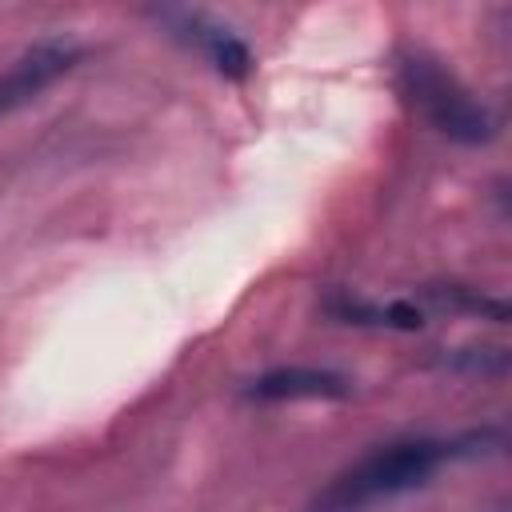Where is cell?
Segmentation results:
<instances>
[{"label":"cell","instance_id":"6da1fadb","mask_svg":"<svg viewBox=\"0 0 512 512\" xmlns=\"http://www.w3.org/2000/svg\"><path fill=\"white\" fill-rule=\"evenodd\" d=\"M444 456H452V444H444V440L384 444V448L360 456L340 476H332L312 496V512H368L380 500H392L400 492L420 488L444 464Z\"/></svg>","mask_w":512,"mask_h":512},{"label":"cell","instance_id":"8992f818","mask_svg":"<svg viewBox=\"0 0 512 512\" xmlns=\"http://www.w3.org/2000/svg\"><path fill=\"white\" fill-rule=\"evenodd\" d=\"M424 296L436 304V308H448V312H472V316H488L496 324L508 320V304L496 300V296H484L480 288H468V284H428Z\"/></svg>","mask_w":512,"mask_h":512},{"label":"cell","instance_id":"52a82bcc","mask_svg":"<svg viewBox=\"0 0 512 512\" xmlns=\"http://www.w3.org/2000/svg\"><path fill=\"white\" fill-rule=\"evenodd\" d=\"M444 364L464 368V372H480V376H496V372L508 368V356H504V348H464V352L448 356Z\"/></svg>","mask_w":512,"mask_h":512},{"label":"cell","instance_id":"3957f363","mask_svg":"<svg viewBox=\"0 0 512 512\" xmlns=\"http://www.w3.org/2000/svg\"><path fill=\"white\" fill-rule=\"evenodd\" d=\"M84 48L68 36H48L36 40L32 48H24L8 72H0V116L32 104L40 92H48L60 76H68L80 64Z\"/></svg>","mask_w":512,"mask_h":512},{"label":"cell","instance_id":"5b68a950","mask_svg":"<svg viewBox=\"0 0 512 512\" xmlns=\"http://www.w3.org/2000/svg\"><path fill=\"white\" fill-rule=\"evenodd\" d=\"M164 20H168L180 36L196 40V44L208 52V60L216 64L220 76H228V80H244V76H248L252 56H248V48H244L228 28H220L216 20H208V16H200V12H164Z\"/></svg>","mask_w":512,"mask_h":512},{"label":"cell","instance_id":"277c9868","mask_svg":"<svg viewBox=\"0 0 512 512\" xmlns=\"http://www.w3.org/2000/svg\"><path fill=\"white\" fill-rule=\"evenodd\" d=\"M348 392H352L348 376H340L332 368H304V364L272 368L248 384V396L268 400V404L272 400H344Z\"/></svg>","mask_w":512,"mask_h":512},{"label":"cell","instance_id":"7a4b0ae2","mask_svg":"<svg viewBox=\"0 0 512 512\" xmlns=\"http://www.w3.org/2000/svg\"><path fill=\"white\" fill-rule=\"evenodd\" d=\"M400 84L408 92V100L424 112V120L444 132L448 140H460V144H484L492 140V116L480 100H472V92L452 76L444 72L436 60L428 56H404L400 60Z\"/></svg>","mask_w":512,"mask_h":512}]
</instances>
